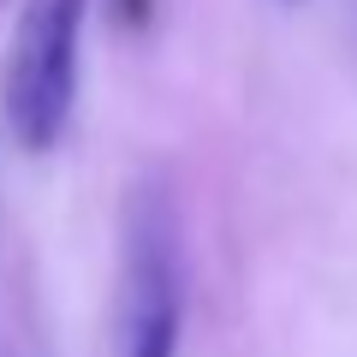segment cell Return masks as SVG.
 Masks as SVG:
<instances>
[{
    "instance_id": "6da1fadb",
    "label": "cell",
    "mask_w": 357,
    "mask_h": 357,
    "mask_svg": "<svg viewBox=\"0 0 357 357\" xmlns=\"http://www.w3.org/2000/svg\"><path fill=\"white\" fill-rule=\"evenodd\" d=\"M84 18L89 0H24L18 6L0 107H6V131L24 155H54L66 143L77 102V66H84Z\"/></svg>"
},
{
    "instance_id": "7a4b0ae2",
    "label": "cell",
    "mask_w": 357,
    "mask_h": 357,
    "mask_svg": "<svg viewBox=\"0 0 357 357\" xmlns=\"http://www.w3.org/2000/svg\"><path fill=\"white\" fill-rule=\"evenodd\" d=\"M119 328L126 357H178L185 274H178V215L161 178H143L126 208V268H119Z\"/></svg>"
},
{
    "instance_id": "3957f363",
    "label": "cell",
    "mask_w": 357,
    "mask_h": 357,
    "mask_svg": "<svg viewBox=\"0 0 357 357\" xmlns=\"http://www.w3.org/2000/svg\"><path fill=\"white\" fill-rule=\"evenodd\" d=\"M114 13H119V24H131V30H143L155 18V0H114Z\"/></svg>"
}]
</instances>
